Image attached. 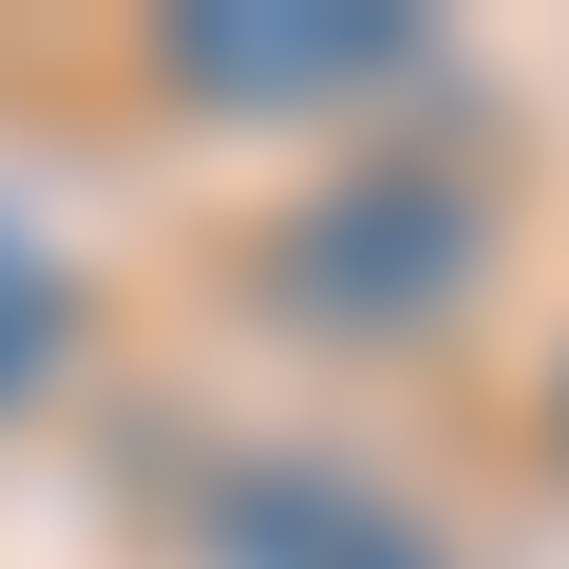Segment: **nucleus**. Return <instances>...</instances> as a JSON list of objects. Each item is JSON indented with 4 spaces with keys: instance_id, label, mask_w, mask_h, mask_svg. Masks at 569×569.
<instances>
[{
    "instance_id": "nucleus-1",
    "label": "nucleus",
    "mask_w": 569,
    "mask_h": 569,
    "mask_svg": "<svg viewBox=\"0 0 569 569\" xmlns=\"http://www.w3.org/2000/svg\"><path fill=\"white\" fill-rule=\"evenodd\" d=\"M475 266H493V209L456 190V171H342L305 228H284V323L305 342H418V323H456L475 305Z\"/></svg>"
},
{
    "instance_id": "nucleus-2",
    "label": "nucleus",
    "mask_w": 569,
    "mask_h": 569,
    "mask_svg": "<svg viewBox=\"0 0 569 569\" xmlns=\"http://www.w3.org/2000/svg\"><path fill=\"white\" fill-rule=\"evenodd\" d=\"M209 550H228V569H456V550H437L380 475H342V456H266V475H228Z\"/></svg>"
},
{
    "instance_id": "nucleus-3",
    "label": "nucleus",
    "mask_w": 569,
    "mask_h": 569,
    "mask_svg": "<svg viewBox=\"0 0 569 569\" xmlns=\"http://www.w3.org/2000/svg\"><path fill=\"white\" fill-rule=\"evenodd\" d=\"M418 39L399 20H342V0H284V20H171V77L190 96H228V114H305V96H361V77H399Z\"/></svg>"
},
{
    "instance_id": "nucleus-4",
    "label": "nucleus",
    "mask_w": 569,
    "mask_h": 569,
    "mask_svg": "<svg viewBox=\"0 0 569 569\" xmlns=\"http://www.w3.org/2000/svg\"><path fill=\"white\" fill-rule=\"evenodd\" d=\"M58 361H77V266H58L20 209H0V418H20Z\"/></svg>"
}]
</instances>
